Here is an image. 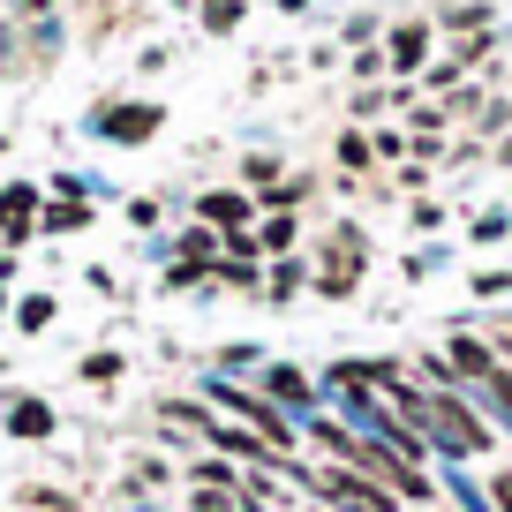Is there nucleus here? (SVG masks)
Returning a JSON list of instances; mask_svg holds the SVG:
<instances>
[{
  "label": "nucleus",
  "instance_id": "obj_10",
  "mask_svg": "<svg viewBox=\"0 0 512 512\" xmlns=\"http://www.w3.org/2000/svg\"><path fill=\"white\" fill-rule=\"evenodd\" d=\"M294 249V219H264L256 226V256H287Z\"/></svg>",
  "mask_w": 512,
  "mask_h": 512
},
{
  "label": "nucleus",
  "instance_id": "obj_13",
  "mask_svg": "<svg viewBox=\"0 0 512 512\" xmlns=\"http://www.w3.org/2000/svg\"><path fill=\"white\" fill-rule=\"evenodd\" d=\"M76 377H83V384H113V377H121V354H113V347H106V354H83Z\"/></svg>",
  "mask_w": 512,
  "mask_h": 512
},
{
  "label": "nucleus",
  "instance_id": "obj_12",
  "mask_svg": "<svg viewBox=\"0 0 512 512\" xmlns=\"http://www.w3.org/2000/svg\"><path fill=\"white\" fill-rule=\"evenodd\" d=\"M16 324H23V332H46V324H53V294H23V302H16Z\"/></svg>",
  "mask_w": 512,
  "mask_h": 512
},
{
  "label": "nucleus",
  "instance_id": "obj_14",
  "mask_svg": "<svg viewBox=\"0 0 512 512\" xmlns=\"http://www.w3.org/2000/svg\"><path fill=\"white\" fill-rule=\"evenodd\" d=\"M76 226H83V204H76V196L46 204V234H76Z\"/></svg>",
  "mask_w": 512,
  "mask_h": 512
},
{
  "label": "nucleus",
  "instance_id": "obj_21",
  "mask_svg": "<svg viewBox=\"0 0 512 512\" xmlns=\"http://www.w3.org/2000/svg\"><path fill=\"white\" fill-rule=\"evenodd\" d=\"M23 8H46V0H23Z\"/></svg>",
  "mask_w": 512,
  "mask_h": 512
},
{
  "label": "nucleus",
  "instance_id": "obj_3",
  "mask_svg": "<svg viewBox=\"0 0 512 512\" xmlns=\"http://www.w3.org/2000/svg\"><path fill=\"white\" fill-rule=\"evenodd\" d=\"M8 437H23V445L53 437V407L46 400H16V407H8Z\"/></svg>",
  "mask_w": 512,
  "mask_h": 512
},
{
  "label": "nucleus",
  "instance_id": "obj_18",
  "mask_svg": "<svg viewBox=\"0 0 512 512\" xmlns=\"http://www.w3.org/2000/svg\"><path fill=\"white\" fill-rule=\"evenodd\" d=\"M294 287H302V264H294V256H287V264H279V272H272V294H279V302H287Z\"/></svg>",
  "mask_w": 512,
  "mask_h": 512
},
{
  "label": "nucleus",
  "instance_id": "obj_2",
  "mask_svg": "<svg viewBox=\"0 0 512 512\" xmlns=\"http://www.w3.org/2000/svg\"><path fill=\"white\" fill-rule=\"evenodd\" d=\"M151 128H166L159 106H98V136L106 144H151Z\"/></svg>",
  "mask_w": 512,
  "mask_h": 512
},
{
  "label": "nucleus",
  "instance_id": "obj_4",
  "mask_svg": "<svg viewBox=\"0 0 512 512\" xmlns=\"http://www.w3.org/2000/svg\"><path fill=\"white\" fill-rule=\"evenodd\" d=\"M31 204H38V189H31V181H16V189L0 196V234H8V241H23V234H31Z\"/></svg>",
  "mask_w": 512,
  "mask_h": 512
},
{
  "label": "nucleus",
  "instance_id": "obj_9",
  "mask_svg": "<svg viewBox=\"0 0 512 512\" xmlns=\"http://www.w3.org/2000/svg\"><path fill=\"white\" fill-rule=\"evenodd\" d=\"M241 16H249V0H204V31H211V38L241 31Z\"/></svg>",
  "mask_w": 512,
  "mask_h": 512
},
{
  "label": "nucleus",
  "instance_id": "obj_16",
  "mask_svg": "<svg viewBox=\"0 0 512 512\" xmlns=\"http://www.w3.org/2000/svg\"><path fill=\"white\" fill-rule=\"evenodd\" d=\"M196 482H204V490H219V482L234 490V460H196Z\"/></svg>",
  "mask_w": 512,
  "mask_h": 512
},
{
  "label": "nucleus",
  "instance_id": "obj_8",
  "mask_svg": "<svg viewBox=\"0 0 512 512\" xmlns=\"http://www.w3.org/2000/svg\"><path fill=\"white\" fill-rule=\"evenodd\" d=\"M422 53H430V31H422V23L392 31V68H422Z\"/></svg>",
  "mask_w": 512,
  "mask_h": 512
},
{
  "label": "nucleus",
  "instance_id": "obj_7",
  "mask_svg": "<svg viewBox=\"0 0 512 512\" xmlns=\"http://www.w3.org/2000/svg\"><path fill=\"white\" fill-rule=\"evenodd\" d=\"M309 189H317V181H309V174H287V181H279V189H256V204H272V211H287V219H294V204H302Z\"/></svg>",
  "mask_w": 512,
  "mask_h": 512
},
{
  "label": "nucleus",
  "instance_id": "obj_1",
  "mask_svg": "<svg viewBox=\"0 0 512 512\" xmlns=\"http://www.w3.org/2000/svg\"><path fill=\"white\" fill-rule=\"evenodd\" d=\"M249 219H256V204H249V196H241V189H204V196H196V226H211V234H249Z\"/></svg>",
  "mask_w": 512,
  "mask_h": 512
},
{
  "label": "nucleus",
  "instance_id": "obj_6",
  "mask_svg": "<svg viewBox=\"0 0 512 512\" xmlns=\"http://www.w3.org/2000/svg\"><path fill=\"white\" fill-rule=\"evenodd\" d=\"M219 249H226V241L211 234V226H189V234H181V264H189V272H204V264H219Z\"/></svg>",
  "mask_w": 512,
  "mask_h": 512
},
{
  "label": "nucleus",
  "instance_id": "obj_5",
  "mask_svg": "<svg viewBox=\"0 0 512 512\" xmlns=\"http://www.w3.org/2000/svg\"><path fill=\"white\" fill-rule=\"evenodd\" d=\"M452 377H482V384H490V377H497V354L482 347V339L460 332V339H452Z\"/></svg>",
  "mask_w": 512,
  "mask_h": 512
},
{
  "label": "nucleus",
  "instance_id": "obj_22",
  "mask_svg": "<svg viewBox=\"0 0 512 512\" xmlns=\"http://www.w3.org/2000/svg\"><path fill=\"white\" fill-rule=\"evenodd\" d=\"M0 369H8V362H0Z\"/></svg>",
  "mask_w": 512,
  "mask_h": 512
},
{
  "label": "nucleus",
  "instance_id": "obj_11",
  "mask_svg": "<svg viewBox=\"0 0 512 512\" xmlns=\"http://www.w3.org/2000/svg\"><path fill=\"white\" fill-rule=\"evenodd\" d=\"M159 415H166V422H181V430H196V437H211V430H219V422H211V415H204L196 400H166Z\"/></svg>",
  "mask_w": 512,
  "mask_h": 512
},
{
  "label": "nucleus",
  "instance_id": "obj_19",
  "mask_svg": "<svg viewBox=\"0 0 512 512\" xmlns=\"http://www.w3.org/2000/svg\"><path fill=\"white\" fill-rule=\"evenodd\" d=\"M362 159H369V144H362V136L347 128V136H339V166H362Z\"/></svg>",
  "mask_w": 512,
  "mask_h": 512
},
{
  "label": "nucleus",
  "instance_id": "obj_17",
  "mask_svg": "<svg viewBox=\"0 0 512 512\" xmlns=\"http://www.w3.org/2000/svg\"><path fill=\"white\" fill-rule=\"evenodd\" d=\"M272 392H279V400H309V384L294 377V369H272Z\"/></svg>",
  "mask_w": 512,
  "mask_h": 512
},
{
  "label": "nucleus",
  "instance_id": "obj_15",
  "mask_svg": "<svg viewBox=\"0 0 512 512\" xmlns=\"http://www.w3.org/2000/svg\"><path fill=\"white\" fill-rule=\"evenodd\" d=\"M219 279H226V287H256V264H249V256H219Z\"/></svg>",
  "mask_w": 512,
  "mask_h": 512
},
{
  "label": "nucleus",
  "instance_id": "obj_20",
  "mask_svg": "<svg viewBox=\"0 0 512 512\" xmlns=\"http://www.w3.org/2000/svg\"><path fill=\"white\" fill-rule=\"evenodd\" d=\"M490 490H497V505H505V512H512V475H497V482H490Z\"/></svg>",
  "mask_w": 512,
  "mask_h": 512
}]
</instances>
